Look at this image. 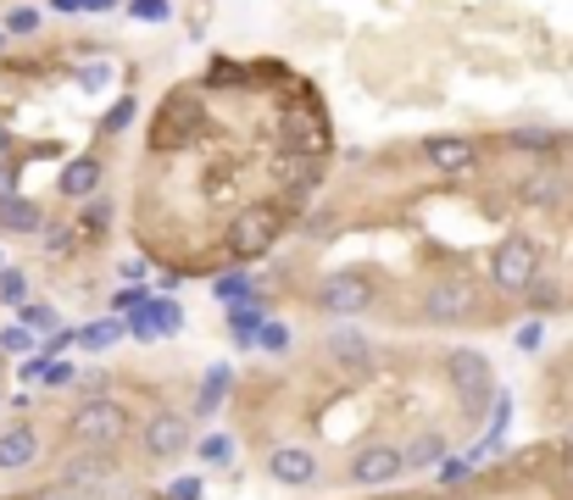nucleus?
Returning <instances> with one entry per match:
<instances>
[{
  "instance_id": "obj_1",
  "label": "nucleus",
  "mask_w": 573,
  "mask_h": 500,
  "mask_svg": "<svg viewBox=\"0 0 573 500\" xmlns=\"http://www.w3.org/2000/svg\"><path fill=\"white\" fill-rule=\"evenodd\" d=\"M67 434L78 440V445H96V451H112L123 434H128V411L117 406V400H90V406H78L72 411V423H67Z\"/></svg>"
},
{
  "instance_id": "obj_2",
  "label": "nucleus",
  "mask_w": 573,
  "mask_h": 500,
  "mask_svg": "<svg viewBox=\"0 0 573 500\" xmlns=\"http://www.w3.org/2000/svg\"><path fill=\"white\" fill-rule=\"evenodd\" d=\"M279 228H284V217H279L273 206H251V212H239V217H234V228H228V250H234V257H262V250H273Z\"/></svg>"
},
{
  "instance_id": "obj_3",
  "label": "nucleus",
  "mask_w": 573,
  "mask_h": 500,
  "mask_svg": "<svg viewBox=\"0 0 573 500\" xmlns=\"http://www.w3.org/2000/svg\"><path fill=\"white\" fill-rule=\"evenodd\" d=\"M473 311H479V289H473L468 279H446V284H429V295H424V317H429L435 328L468 322Z\"/></svg>"
},
{
  "instance_id": "obj_4",
  "label": "nucleus",
  "mask_w": 573,
  "mask_h": 500,
  "mask_svg": "<svg viewBox=\"0 0 573 500\" xmlns=\"http://www.w3.org/2000/svg\"><path fill=\"white\" fill-rule=\"evenodd\" d=\"M317 306L335 311V317H357V311L373 306V279L368 273H335V279H323L317 284Z\"/></svg>"
},
{
  "instance_id": "obj_5",
  "label": "nucleus",
  "mask_w": 573,
  "mask_h": 500,
  "mask_svg": "<svg viewBox=\"0 0 573 500\" xmlns=\"http://www.w3.org/2000/svg\"><path fill=\"white\" fill-rule=\"evenodd\" d=\"M490 273H496V284L502 289H524V284H535V273H540V250H535V239H507L502 250H496V262H490Z\"/></svg>"
},
{
  "instance_id": "obj_6",
  "label": "nucleus",
  "mask_w": 573,
  "mask_h": 500,
  "mask_svg": "<svg viewBox=\"0 0 573 500\" xmlns=\"http://www.w3.org/2000/svg\"><path fill=\"white\" fill-rule=\"evenodd\" d=\"M112 478H117V467H112V456H106V451H96V445L61 467V489H78V495H101Z\"/></svg>"
},
{
  "instance_id": "obj_7",
  "label": "nucleus",
  "mask_w": 573,
  "mask_h": 500,
  "mask_svg": "<svg viewBox=\"0 0 573 500\" xmlns=\"http://www.w3.org/2000/svg\"><path fill=\"white\" fill-rule=\"evenodd\" d=\"M424 156H429L435 173L457 179V173H468V167L479 161V145H473V139H462V134H435V139H424Z\"/></svg>"
},
{
  "instance_id": "obj_8",
  "label": "nucleus",
  "mask_w": 573,
  "mask_h": 500,
  "mask_svg": "<svg viewBox=\"0 0 573 500\" xmlns=\"http://www.w3.org/2000/svg\"><path fill=\"white\" fill-rule=\"evenodd\" d=\"M401 467H406V456L395 451V445H362L357 451V462H351V484H390V478H401Z\"/></svg>"
},
{
  "instance_id": "obj_9",
  "label": "nucleus",
  "mask_w": 573,
  "mask_h": 500,
  "mask_svg": "<svg viewBox=\"0 0 573 500\" xmlns=\"http://www.w3.org/2000/svg\"><path fill=\"white\" fill-rule=\"evenodd\" d=\"M446 378H451V389H462L468 400H484V395H490V362H484L479 351H451V356H446Z\"/></svg>"
},
{
  "instance_id": "obj_10",
  "label": "nucleus",
  "mask_w": 573,
  "mask_h": 500,
  "mask_svg": "<svg viewBox=\"0 0 573 500\" xmlns=\"http://www.w3.org/2000/svg\"><path fill=\"white\" fill-rule=\"evenodd\" d=\"M195 134H201V112H195V101L179 95V101L168 106V117L156 123V150H179V145H190Z\"/></svg>"
},
{
  "instance_id": "obj_11",
  "label": "nucleus",
  "mask_w": 573,
  "mask_h": 500,
  "mask_svg": "<svg viewBox=\"0 0 573 500\" xmlns=\"http://www.w3.org/2000/svg\"><path fill=\"white\" fill-rule=\"evenodd\" d=\"M145 451L150 456H179V451H190V429H184V417H150V429H145Z\"/></svg>"
},
{
  "instance_id": "obj_12",
  "label": "nucleus",
  "mask_w": 573,
  "mask_h": 500,
  "mask_svg": "<svg viewBox=\"0 0 573 500\" xmlns=\"http://www.w3.org/2000/svg\"><path fill=\"white\" fill-rule=\"evenodd\" d=\"M268 473H273L279 484H312V478H317V456L301 451V445H279V451L268 456Z\"/></svg>"
},
{
  "instance_id": "obj_13",
  "label": "nucleus",
  "mask_w": 573,
  "mask_h": 500,
  "mask_svg": "<svg viewBox=\"0 0 573 500\" xmlns=\"http://www.w3.org/2000/svg\"><path fill=\"white\" fill-rule=\"evenodd\" d=\"M323 345H329V356H335L340 367H351V373H368V362H373V351H368V340H362L357 328H335Z\"/></svg>"
},
{
  "instance_id": "obj_14",
  "label": "nucleus",
  "mask_w": 573,
  "mask_h": 500,
  "mask_svg": "<svg viewBox=\"0 0 573 500\" xmlns=\"http://www.w3.org/2000/svg\"><path fill=\"white\" fill-rule=\"evenodd\" d=\"M56 184H61V195H67V201L96 195V190H101V161H96V156H78L72 167H61V179H56Z\"/></svg>"
},
{
  "instance_id": "obj_15",
  "label": "nucleus",
  "mask_w": 573,
  "mask_h": 500,
  "mask_svg": "<svg viewBox=\"0 0 573 500\" xmlns=\"http://www.w3.org/2000/svg\"><path fill=\"white\" fill-rule=\"evenodd\" d=\"M0 228H7V234H40L45 228V212L34 201L12 195V201H0Z\"/></svg>"
},
{
  "instance_id": "obj_16",
  "label": "nucleus",
  "mask_w": 573,
  "mask_h": 500,
  "mask_svg": "<svg viewBox=\"0 0 573 500\" xmlns=\"http://www.w3.org/2000/svg\"><path fill=\"white\" fill-rule=\"evenodd\" d=\"M40 456V440L29 429H7L0 434V467H29Z\"/></svg>"
},
{
  "instance_id": "obj_17",
  "label": "nucleus",
  "mask_w": 573,
  "mask_h": 500,
  "mask_svg": "<svg viewBox=\"0 0 573 500\" xmlns=\"http://www.w3.org/2000/svg\"><path fill=\"white\" fill-rule=\"evenodd\" d=\"M123 340V322H90V328H72V345H90V351H106Z\"/></svg>"
},
{
  "instance_id": "obj_18",
  "label": "nucleus",
  "mask_w": 573,
  "mask_h": 500,
  "mask_svg": "<svg viewBox=\"0 0 573 500\" xmlns=\"http://www.w3.org/2000/svg\"><path fill=\"white\" fill-rule=\"evenodd\" d=\"M223 389H228V367H212V373H206V384H201V395H195V411H201V417H212V411L223 406Z\"/></svg>"
},
{
  "instance_id": "obj_19",
  "label": "nucleus",
  "mask_w": 573,
  "mask_h": 500,
  "mask_svg": "<svg viewBox=\"0 0 573 500\" xmlns=\"http://www.w3.org/2000/svg\"><path fill=\"white\" fill-rule=\"evenodd\" d=\"M228 322H234V340H257V328H262V311H257V306H239V300H234Z\"/></svg>"
},
{
  "instance_id": "obj_20",
  "label": "nucleus",
  "mask_w": 573,
  "mask_h": 500,
  "mask_svg": "<svg viewBox=\"0 0 573 500\" xmlns=\"http://www.w3.org/2000/svg\"><path fill=\"white\" fill-rule=\"evenodd\" d=\"M507 139H513L518 150H557V134H551V128H513Z\"/></svg>"
},
{
  "instance_id": "obj_21",
  "label": "nucleus",
  "mask_w": 573,
  "mask_h": 500,
  "mask_svg": "<svg viewBox=\"0 0 573 500\" xmlns=\"http://www.w3.org/2000/svg\"><path fill=\"white\" fill-rule=\"evenodd\" d=\"M401 456H406V462H418V467H429V462H440V456H446V440H440V434H424L413 451H401Z\"/></svg>"
},
{
  "instance_id": "obj_22",
  "label": "nucleus",
  "mask_w": 573,
  "mask_h": 500,
  "mask_svg": "<svg viewBox=\"0 0 573 500\" xmlns=\"http://www.w3.org/2000/svg\"><path fill=\"white\" fill-rule=\"evenodd\" d=\"M0 300L23 306V300H29V279H23V273H12V268H0Z\"/></svg>"
},
{
  "instance_id": "obj_23",
  "label": "nucleus",
  "mask_w": 573,
  "mask_h": 500,
  "mask_svg": "<svg viewBox=\"0 0 573 500\" xmlns=\"http://www.w3.org/2000/svg\"><path fill=\"white\" fill-rule=\"evenodd\" d=\"M257 340H262V351H284V345H290V328H284V322H262Z\"/></svg>"
},
{
  "instance_id": "obj_24",
  "label": "nucleus",
  "mask_w": 573,
  "mask_h": 500,
  "mask_svg": "<svg viewBox=\"0 0 573 500\" xmlns=\"http://www.w3.org/2000/svg\"><path fill=\"white\" fill-rule=\"evenodd\" d=\"M40 29V12L34 7H18L12 18H7V34H34Z\"/></svg>"
},
{
  "instance_id": "obj_25",
  "label": "nucleus",
  "mask_w": 573,
  "mask_h": 500,
  "mask_svg": "<svg viewBox=\"0 0 573 500\" xmlns=\"http://www.w3.org/2000/svg\"><path fill=\"white\" fill-rule=\"evenodd\" d=\"M18 311H23V328H56V311H50V306H29V300H23Z\"/></svg>"
},
{
  "instance_id": "obj_26",
  "label": "nucleus",
  "mask_w": 573,
  "mask_h": 500,
  "mask_svg": "<svg viewBox=\"0 0 573 500\" xmlns=\"http://www.w3.org/2000/svg\"><path fill=\"white\" fill-rule=\"evenodd\" d=\"M168 12H173L168 0H134V18H139V23H161Z\"/></svg>"
},
{
  "instance_id": "obj_27",
  "label": "nucleus",
  "mask_w": 573,
  "mask_h": 500,
  "mask_svg": "<svg viewBox=\"0 0 573 500\" xmlns=\"http://www.w3.org/2000/svg\"><path fill=\"white\" fill-rule=\"evenodd\" d=\"M128 117H134V101H117V106L106 112V123H101V128H106V134H123V128H128Z\"/></svg>"
},
{
  "instance_id": "obj_28",
  "label": "nucleus",
  "mask_w": 573,
  "mask_h": 500,
  "mask_svg": "<svg viewBox=\"0 0 573 500\" xmlns=\"http://www.w3.org/2000/svg\"><path fill=\"white\" fill-rule=\"evenodd\" d=\"M524 289H529V306H535V311H551V306H562L551 284H524Z\"/></svg>"
},
{
  "instance_id": "obj_29",
  "label": "nucleus",
  "mask_w": 573,
  "mask_h": 500,
  "mask_svg": "<svg viewBox=\"0 0 573 500\" xmlns=\"http://www.w3.org/2000/svg\"><path fill=\"white\" fill-rule=\"evenodd\" d=\"M34 345V328H7L0 333V351H29Z\"/></svg>"
},
{
  "instance_id": "obj_30",
  "label": "nucleus",
  "mask_w": 573,
  "mask_h": 500,
  "mask_svg": "<svg viewBox=\"0 0 573 500\" xmlns=\"http://www.w3.org/2000/svg\"><path fill=\"white\" fill-rule=\"evenodd\" d=\"M251 295V279H217V300H239Z\"/></svg>"
},
{
  "instance_id": "obj_31",
  "label": "nucleus",
  "mask_w": 573,
  "mask_h": 500,
  "mask_svg": "<svg viewBox=\"0 0 573 500\" xmlns=\"http://www.w3.org/2000/svg\"><path fill=\"white\" fill-rule=\"evenodd\" d=\"M524 195H529V201H557V195H562V184H557V179H535Z\"/></svg>"
},
{
  "instance_id": "obj_32",
  "label": "nucleus",
  "mask_w": 573,
  "mask_h": 500,
  "mask_svg": "<svg viewBox=\"0 0 573 500\" xmlns=\"http://www.w3.org/2000/svg\"><path fill=\"white\" fill-rule=\"evenodd\" d=\"M112 306H117V311H139V306H145V295H139V289H117V300H112Z\"/></svg>"
},
{
  "instance_id": "obj_33",
  "label": "nucleus",
  "mask_w": 573,
  "mask_h": 500,
  "mask_svg": "<svg viewBox=\"0 0 573 500\" xmlns=\"http://www.w3.org/2000/svg\"><path fill=\"white\" fill-rule=\"evenodd\" d=\"M18 195V167H0V201Z\"/></svg>"
},
{
  "instance_id": "obj_34",
  "label": "nucleus",
  "mask_w": 573,
  "mask_h": 500,
  "mask_svg": "<svg viewBox=\"0 0 573 500\" xmlns=\"http://www.w3.org/2000/svg\"><path fill=\"white\" fill-rule=\"evenodd\" d=\"M34 500H90V495H78V489H61V484H56V489H40Z\"/></svg>"
},
{
  "instance_id": "obj_35",
  "label": "nucleus",
  "mask_w": 573,
  "mask_h": 500,
  "mask_svg": "<svg viewBox=\"0 0 573 500\" xmlns=\"http://www.w3.org/2000/svg\"><path fill=\"white\" fill-rule=\"evenodd\" d=\"M106 212H112V206H101V201H96V206H90V217H85V228H90V234H101V228H106Z\"/></svg>"
},
{
  "instance_id": "obj_36",
  "label": "nucleus",
  "mask_w": 573,
  "mask_h": 500,
  "mask_svg": "<svg viewBox=\"0 0 573 500\" xmlns=\"http://www.w3.org/2000/svg\"><path fill=\"white\" fill-rule=\"evenodd\" d=\"M40 378H45V384H72V367L56 362V367H40Z\"/></svg>"
},
{
  "instance_id": "obj_37",
  "label": "nucleus",
  "mask_w": 573,
  "mask_h": 500,
  "mask_svg": "<svg viewBox=\"0 0 573 500\" xmlns=\"http://www.w3.org/2000/svg\"><path fill=\"white\" fill-rule=\"evenodd\" d=\"M201 456H206V462H228V440H206Z\"/></svg>"
},
{
  "instance_id": "obj_38",
  "label": "nucleus",
  "mask_w": 573,
  "mask_h": 500,
  "mask_svg": "<svg viewBox=\"0 0 573 500\" xmlns=\"http://www.w3.org/2000/svg\"><path fill=\"white\" fill-rule=\"evenodd\" d=\"M195 495H201V478H179L173 484V500H195Z\"/></svg>"
},
{
  "instance_id": "obj_39",
  "label": "nucleus",
  "mask_w": 573,
  "mask_h": 500,
  "mask_svg": "<svg viewBox=\"0 0 573 500\" xmlns=\"http://www.w3.org/2000/svg\"><path fill=\"white\" fill-rule=\"evenodd\" d=\"M468 467H473V456H468V462H451V467H446V484H462V478H468Z\"/></svg>"
},
{
  "instance_id": "obj_40",
  "label": "nucleus",
  "mask_w": 573,
  "mask_h": 500,
  "mask_svg": "<svg viewBox=\"0 0 573 500\" xmlns=\"http://www.w3.org/2000/svg\"><path fill=\"white\" fill-rule=\"evenodd\" d=\"M518 345H524V351H535V345H540V322H529V328L518 333Z\"/></svg>"
},
{
  "instance_id": "obj_41",
  "label": "nucleus",
  "mask_w": 573,
  "mask_h": 500,
  "mask_svg": "<svg viewBox=\"0 0 573 500\" xmlns=\"http://www.w3.org/2000/svg\"><path fill=\"white\" fill-rule=\"evenodd\" d=\"M106 83V67H85V90H101Z\"/></svg>"
},
{
  "instance_id": "obj_42",
  "label": "nucleus",
  "mask_w": 573,
  "mask_h": 500,
  "mask_svg": "<svg viewBox=\"0 0 573 500\" xmlns=\"http://www.w3.org/2000/svg\"><path fill=\"white\" fill-rule=\"evenodd\" d=\"M72 245V234H61V228H50V257H61V250Z\"/></svg>"
},
{
  "instance_id": "obj_43",
  "label": "nucleus",
  "mask_w": 573,
  "mask_h": 500,
  "mask_svg": "<svg viewBox=\"0 0 573 500\" xmlns=\"http://www.w3.org/2000/svg\"><path fill=\"white\" fill-rule=\"evenodd\" d=\"M117 0H78V12H112Z\"/></svg>"
},
{
  "instance_id": "obj_44",
  "label": "nucleus",
  "mask_w": 573,
  "mask_h": 500,
  "mask_svg": "<svg viewBox=\"0 0 573 500\" xmlns=\"http://www.w3.org/2000/svg\"><path fill=\"white\" fill-rule=\"evenodd\" d=\"M7 150H12V128H7V123H0V156H7Z\"/></svg>"
},
{
  "instance_id": "obj_45",
  "label": "nucleus",
  "mask_w": 573,
  "mask_h": 500,
  "mask_svg": "<svg viewBox=\"0 0 573 500\" xmlns=\"http://www.w3.org/2000/svg\"><path fill=\"white\" fill-rule=\"evenodd\" d=\"M0 50H7V29H0Z\"/></svg>"
}]
</instances>
